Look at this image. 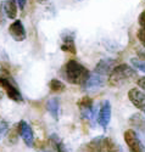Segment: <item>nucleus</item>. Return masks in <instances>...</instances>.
<instances>
[{
    "mask_svg": "<svg viewBox=\"0 0 145 152\" xmlns=\"http://www.w3.org/2000/svg\"><path fill=\"white\" fill-rule=\"evenodd\" d=\"M49 88L52 93H62L66 89L65 84L59 79H51L49 82Z\"/></svg>",
    "mask_w": 145,
    "mask_h": 152,
    "instance_id": "obj_17",
    "label": "nucleus"
},
{
    "mask_svg": "<svg viewBox=\"0 0 145 152\" xmlns=\"http://www.w3.org/2000/svg\"><path fill=\"white\" fill-rule=\"evenodd\" d=\"M46 110L50 113V116L55 121L59 119V112H60V99L59 97H51L46 102Z\"/></svg>",
    "mask_w": 145,
    "mask_h": 152,
    "instance_id": "obj_14",
    "label": "nucleus"
},
{
    "mask_svg": "<svg viewBox=\"0 0 145 152\" xmlns=\"http://www.w3.org/2000/svg\"><path fill=\"white\" fill-rule=\"evenodd\" d=\"M137 37H138V39H139V42L145 46V29H143V28H140L139 31H138V33H137Z\"/></svg>",
    "mask_w": 145,
    "mask_h": 152,
    "instance_id": "obj_22",
    "label": "nucleus"
},
{
    "mask_svg": "<svg viewBox=\"0 0 145 152\" xmlns=\"http://www.w3.org/2000/svg\"><path fill=\"white\" fill-rule=\"evenodd\" d=\"M130 63L133 65L137 69H139L140 72L145 73V61L139 60V58H130Z\"/></svg>",
    "mask_w": 145,
    "mask_h": 152,
    "instance_id": "obj_20",
    "label": "nucleus"
},
{
    "mask_svg": "<svg viewBox=\"0 0 145 152\" xmlns=\"http://www.w3.org/2000/svg\"><path fill=\"white\" fill-rule=\"evenodd\" d=\"M124 141L129 148V152H145V145L133 129L124 132Z\"/></svg>",
    "mask_w": 145,
    "mask_h": 152,
    "instance_id": "obj_5",
    "label": "nucleus"
},
{
    "mask_svg": "<svg viewBox=\"0 0 145 152\" xmlns=\"http://www.w3.org/2000/svg\"><path fill=\"white\" fill-rule=\"evenodd\" d=\"M1 97H3V94H1V91H0V100H1Z\"/></svg>",
    "mask_w": 145,
    "mask_h": 152,
    "instance_id": "obj_29",
    "label": "nucleus"
},
{
    "mask_svg": "<svg viewBox=\"0 0 145 152\" xmlns=\"http://www.w3.org/2000/svg\"><path fill=\"white\" fill-rule=\"evenodd\" d=\"M128 97L130 100V102L145 116V93L141 91V89L133 88V89H130L128 91Z\"/></svg>",
    "mask_w": 145,
    "mask_h": 152,
    "instance_id": "obj_8",
    "label": "nucleus"
},
{
    "mask_svg": "<svg viewBox=\"0 0 145 152\" xmlns=\"http://www.w3.org/2000/svg\"><path fill=\"white\" fill-rule=\"evenodd\" d=\"M137 78V71L129 65H117L109 77V83L112 86H122Z\"/></svg>",
    "mask_w": 145,
    "mask_h": 152,
    "instance_id": "obj_2",
    "label": "nucleus"
},
{
    "mask_svg": "<svg viewBox=\"0 0 145 152\" xmlns=\"http://www.w3.org/2000/svg\"><path fill=\"white\" fill-rule=\"evenodd\" d=\"M20 136V133H18V126L16 124V128L12 129V130H9L7 133V144L9 145H14L17 142V137Z\"/></svg>",
    "mask_w": 145,
    "mask_h": 152,
    "instance_id": "obj_18",
    "label": "nucleus"
},
{
    "mask_svg": "<svg viewBox=\"0 0 145 152\" xmlns=\"http://www.w3.org/2000/svg\"><path fill=\"white\" fill-rule=\"evenodd\" d=\"M7 133H9V123L3 118H0V141L3 140L4 136L7 135Z\"/></svg>",
    "mask_w": 145,
    "mask_h": 152,
    "instance_id": "obj_19",
    "label": "nucleus"
},
{
    "mask_svg": "<svg viewBox=\"0 0 145 152\" xmlns=\"http://www.w3.org/2000/svg\"><path fill=\"white\" fill-rule=\"evenodd\" d=\"M138 55H139V57H140V58H144L143 61H145V53H143V51H139V53H138Z\"/></svg>",
    "mask_w": 145,
    "mask_h": 152,
    "instance_id": "obj_26",
    "label": "nucleus"
},
{
    "mask_svg": "<svg viewBox=\"0 0 145 152\" xmlns=\"http://www.w3.org/2000/svg\"><path fill=\"white\" fill-rule=\"evenodd\" d=\"M110 121H111V104L107 100H105V101H102L100 110H99L98 123L104 130H106Z\"/></svg>",
    "mask_w": 145,
    "mask_h": 152,
    "instance_id": "obj_7",
    "label": "nucleus"
},
{
    "mask_svg": "<svg viewBox=\"0 0 145 152\" xmlns=\"http://www.w3.org/2000/svg\"><path fill=\"white\" fill-rule=\"evenodd\" d=\"M137 84H138V86L140 88V89L145 93V77H140V78H138Z\"/></svg>",
    "mask_w": 145,
    "mask_h": 152,
    "instance_id": "obj_24",
    "label": "nucleus"
},
{
    "mask_svg": "<svg viewBox=\"0 0 145 152\" xmlns=\"http://www.w3.org/2000/svg\"><path fill=\"white\" fill-rule=\"evenodd\" d=\"M63 78L71 84H84L89 78V71L76 60H70L61 69Z\"/></svg>",
    "mask_w": 145,
    "mask_h": 152,
    "instance_id": "obj_1",
    "label": "nucleus"
},
{
    "mask_svg": "<svg viewBox=\"0 0 145 152\" xmlns=\"http://www.w3.org/2000/svg\"><path fill=\"white\" fill-rule=\"evenodd\" d=\"M43 152H52V151H51V148H45Z\"/></svg>",
    "mask_w": 145,
    "mask_h": 152,
    "instance_id": "obj_27",
    "label": "nucleus"
},
{
    "mask_svg": "<svg viewBox=\"0 0 145 152\" xmlns=\"http://www.w3.org/2000/svg\"><path fill=\"white\" fill-rule=\"evenodd\" d=\"M4 4H5V10H6L7 17L14 20L16 17V15H17V4H16V0H6Z\"/></svg>",
    "mask_w": 145,
    "mask_h": 152,
    "instance_id": "obj_16",
    "label": "nucleus"
},
{
    "mask_svg": "<svg viewBox=\"0 0 145 152\" xmlns=\"http://www.w3.org/2000/svg\"><path fill=\"white\" fill-rule=\"evenodd\" d=\"M26 1H27V0H17V5L21 10H23L26 7Z\"/></svg>",
    "mask_w": 145,
    "mask_h": 152,
    "instance_id": "obj_25",
    "label": "nucleus"
},
{
    "mask_svg": "<svg viewBox=\"0 0 145 152\" xmlns=\"http://www.w3.org/2000/svg\"><path fill=\"white\" fill-rule=\"evenodd\" d=\"M49 140H50V144L52 146V148H54L56 152H68L67 148H66L65 144L62 142L61 139L56 135V134H52L49 136Z\"/></svg>",
    "mask_w": 145,
    "mask_h": 152,
    "instance_id": "obj_15",
    "label": "nucleus"
},
{
    "mask_svg": "<svg viewBox=\"0 0 145 152\" xmlns=\"http://www.w3.org/2000/svg\"><path fill=\"white\" fill-rule=\"evenodd\" d=\"M138 22H139V26H140V28L145 29V10H144V11L141 12V14L139 15Z\"/></svg>",
    "mask_w": 145,
    "mask_h": 152,
    "instance_id": "obj_23",
    "label": "nucleus"
},
{
    "mask_svg": "<svg viewBox=\"0 0 145 152\" xmlns=\"http://www.w3.org/2000/svg\"><path fill=\"white\" fill-rule=\"evenodd\" d=\"M6 10H5V4L1 3V5H0V24H4L5 21H6Z\"/></svg>",
    "mask_w": 145,
    "mask_h": 152,
    "instance_id": "obj_21",
    "label": "nucleus"
},
{
    "mask_svg": "<svg viewBox=\"0 0 145 152\" xmlns=\"http://www.w3.org/2000/svg\"><path fill=\"white\" fill-rule=\"evenodd\" d=\"M45 1H48V0H38V3H45Z\"/></svg>",
    "mask_w": 145,
    "mask_h": 152,
    "instance_id": "obj_28",
    "label": "nucleus"
},
{
    "mask_svg": "<svg viewBox=\"0 0 145 152\" xmlns=\"http://www.w3.org/2000/svg\"><path fill=\"white\" fill-rule=\"evenodd\" d=\"M62 42L63 44L61 45V50L70 54H76V45H74V34L73 33H63L62 35Z\"/></svg>",
    "mask_w": 145,
    "mask_h": 152,
    "instance_id": "obj_13",
    "label": "nucleus"
},
{
    "mask_svg": "<svg viewBox=\"0 0 145 152\" xmlns=\"http://www.w3.org/2000/svg\"><path fill=\"white\" fill-rule=\"evenodd\" d=\"M17 126H18L20 136L22 137L26 146L33 147L34 146V133H33V129L31 128V125L26 121H20L17 123Z\"/></svg>",
    "mask_w": 145,
    "mask_h": 152,
    "instance_id": "obj_6",
    "label": "nucleus"
},
{
    "mask_svg": "<svg viewBox=\"0 0 145 152\" xmlns=\"http://www.w3.org/2000/svg\"><path fill=\"white\" fill-rule=\"evenodd\" d=\"M130 126L133 128V130L141 137L145 139V116L140 115V113H134L133 116L129 118Z\"/></svg>",
    "mask_w": 145,
    "mask_h": 152,
    "instance_id": "obj_12",
    "label": "nucleus"
},
{
    "mask_svg": "<svg viewBox=\"0 0 145 152\" xmlns=\"http://www.w3.org/2000/svg\"><path fill=\"white\" fill-rule=\"evenodd\" d=\"M116 63H117V61L115 58H110V57L109 58H102L95 66L94 73H96L99 75H102V77H105V75H107V74H111V72L116 67Z\"/></svg>",
    "mask_w": 145,
    "mask_h": 152,
    "instance_id": "obj_9",
    "label": "nucleus"
},
{
    "mask_svg": "<svg viewBox=\"0 0 145 152\" xmlns=\"http://www.w3.org/2000/svg\"><path fill=\"white\" fill-rule=\"evenodd\" d=\"M77 1H82V0H77Z\"/></svg>",
    "mask_w": 145,
    "mask_h": 152,
    "instance_id": "obj_30",
    "label": "nucleus"
},
{
    "mask_svg": "<svg viewBox=\"0 0 145 152\" xmlns=\"http://www.w3.org/2000/svg\"><path fill=\"white\" fill-rule=\"evenodd\" d=\"M9 33H10V35L12 38H14V40H16V42H23L26 38H27L26 28H24L23 23L20 20H16V21H14L10 24Z\"/></svg>",
    "mask_w": 145,
    "mask_h": 152,
    "instance_id": "obj_11",
    "label": "nucleus"
},
{
    "mask_svg": "<svg viewBox=\"0 0 145 152\" xmlns=\"http://www.w3.org/2000/svg\"><path fill=\"white\" fill-rule=\"evenodd\" d=\"M104 85H105V77L99 75L96 73H91L89 75V78L87 79V82L82 85V88L85 91H93V90L100 89Z\"/></svg>",
    "mask_w": 145,
    "mask_h": 152,
    "instance_id": "obj_10",
    "label": "nucleus"
},
{
    "mask_svg": "<svg viewBox=\"0 0 145 152\" xmlns=\"http://www.w3.org/2000/svg\"><path fill=\"white\" fill-rule=\"evenodd\" d=\"M78 107L81 111V117L85 121H88L91 125L94 126L95 122V112H94V105H93V100L89 96H84L78 101Z\"/></svg>",
    "mask_w": 145,
    "mask_h": 152,
    "instance_id": "obj_4",
    "label": "nucleus"
},
{
    "mask_svg": "<svg viewBox=\"0 0 145 152\" xmlns=\"http://www.w3.org/2000/svg\"><path fill=\"white\" fill-rule=\"evenodd\" d=\"M0 86H3V89L5 90L6 95L15 102H22L23 96L20 91V89L16 86L15 82H12V79L9 75L0 74Z\"/></svg>",
    "mask_w": 145,
    "mask_h": 152,
    "instance_id": "obj_3",
    "label": "nucleus"
}]
</instances>
